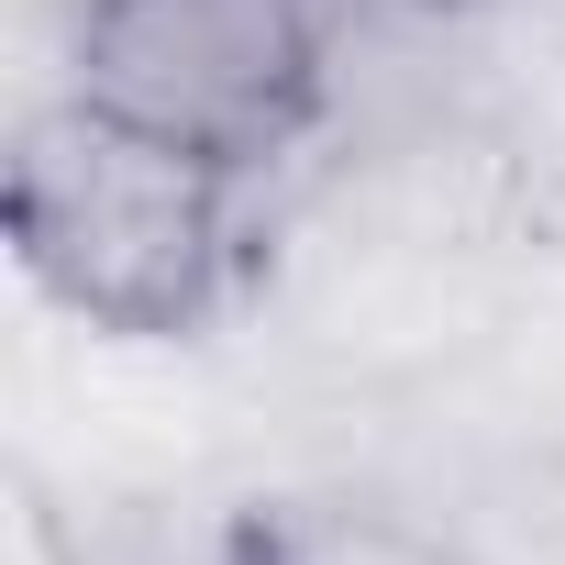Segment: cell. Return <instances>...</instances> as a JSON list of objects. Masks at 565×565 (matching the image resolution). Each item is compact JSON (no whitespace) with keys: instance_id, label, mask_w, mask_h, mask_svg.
Masks as SVG:
<instances>
[{"instance_id":"obj_1","label":"cell","mask_w":565,"mask_h":565,"mask_svg":"<svg viewBox=\"0 0 565 565\" xmlns=\"http://www.w3.org/2000/svg\"><path fill=\"white\" fill-rule=\"evenodd\" d=\"M244 189L255 178L67 89L12 134L0 233H12V266L100 344H200L233 322L255 277Z\"/></svg>"},{"instance_id":"obj_2","label":"cell","mask_w":565,"mask_h":565,"mask_svg":"<svg viewBox=\"0 0 565 565\" xmlns=\"http://www.w3.org/2000/svg\"><path fill=\"white\" fill-rule=\"evenodd\" d=\"M67 89L233 167H289L333 111L322 0H89L67 12Z\"/></svg>"},{"instance_id":"obj_3","label":"cell","mask_w":565,"mask_h":565,"mask_svg":"<svg viewBox=\"0 0 565 565\" xmlns=\"http://www.w3.org/2000/svg\"><path fill=\"white\" fill-rule=\"evenodd\" d=\"M233 565H477V554L377 499H244Z\"/></svg>"},{"instance_id":"obj_4","label":"cell","mask_w":565,"mask_h":565,"mask_svg":"<svg viewBox=\"0 0 565 565\" xmlns=\"http://www.w3.org/2000/svg\"><path fill=\"white\" fill-rule=\"evenodd\" d=\"M12 565H89V543L67 532V510L45 499V477H12Z\"/></svg>"},{"instance_id":"obj_5","label":"cell","mask_w":565,"mask_h":565,"mask_svg":"<svg viewBox=\"0 0 565 565\" xmlns=\"http://www.w3.org/2000/svg\"><path fill=\"white\" fill-rule=\"evenodd\" d=\"M399 12H433V23H477V12H532V0H399Z\"/></svg>"}]
</instances>
